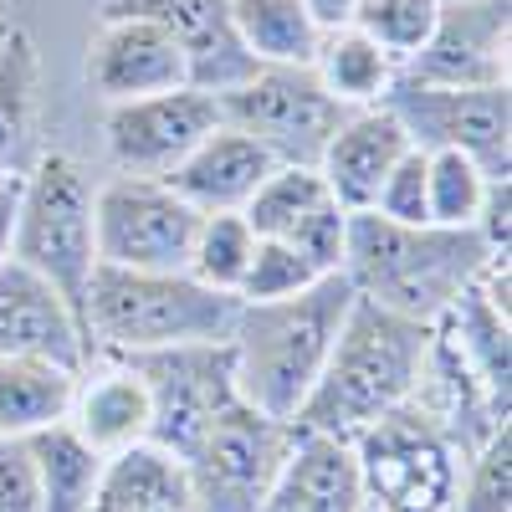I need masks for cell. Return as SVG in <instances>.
Instances as JSON below:
<instances>
[{
    "mask_svg": "<svg viewBox=\"0 0 512 512\" xmlns=\"http://www.w3.org/2000/svg\"><path fill=\"white\" fill-rule=\"evenodd\" d=\"M497 175L456 149L425 154V221L431 226H477V210Z\"/></svg>",
    "mask_w": 512,
    "mask_h": 512,
    "instance_id": "f546056e",
    "label": "cell"
},
{
    "mask_svg": "<svg viewBox=\"0 0 512 512\" xmlns=\"http://www.w3.org/2000/svg\"><path fill=\"white\" fill-rule=\"evenodd\" d=\"M364 502L384 512H451L461 482V451L436 431L420 405H395L354 436Z\"/></svg>",
    "mask_w": 512,
    "mask_h": 512,
    "instance_id": "8992f818",
    "label": "cell"
},
{
    "mask_svg": "<svg viewBox=\"0 0 512 512\" xmlns=\"http://www.w3.org/2000/svg\"><path fill=\"white\" fill-rule=\"evenodd\" d=\"M31 461H36V482H41V512H88L98 477H103V456L82 441L72 425H52V431L26 436Z\"/></svg>",
    "mask_w": 512,
    "mask_h": 512,
    "instance_id": "83f0119b",
    "label": "cell"
},
{
    "mask_svg": "<svg viewBox=\"0 0 512 512\" xmlns=\"http://www.w3.org/2000/svg\"><path fill=\"white\" fill-rule=\"evenodd\" d=\"M11 180H16V175H0V190H6V185H11Z\"/></svg>",
    "mask_w": 512,
    "mask_h": 512,
    "instance_id": "ab89813d",
    "label": "cell"
},
{
    "mask_svg": "<svg viewBox=\"0 0 512 512\" xmlns=\"http://www.w3.org/2000/svg\"><path fill=\"white\" fill-rule=\"evenodd\" d=\"M441 16V0H359L354 11V31H364L379 52H390L400 67L431 41Z\"/></svg>",
    "mask_w": 512,
    "mask_h": 512,
    "instance_id": "4dcf8cb0",
    "label": "cell"
},
{
    "mask_svg": "<svg viewBox=\"0 0 512 512\" xmlns=\"http://www.w3.org/2000/svg\"><path fill=\"white\" fill-rule=\"evenodd\" d=\"M77 374L52 359H0V436H36L67 420Z\"/></svg>",
    "mask_w": 512,
    "mask_h": 512,
    "instance_id": "d4e9b609",
    "label": "cell"
},
{
    "mask_svg": "<svg viewBox=\"0 0 512 512\" xmlns=\"http://www.w3.org/2000/svg\"><path fill=\"white\" fill-rule=\"evenodd\" d=\"M0 512H41V482L31 446L16 436H0Z\"/></svg>",
    "mask_w": 512,
    "mask_h": 512,
    "instance_id": "e575fe53",
    "label": "cell"
},
{
    "mask_svg": "<svg viewBox=\"0 0 512 512\" xmlns=\"http://www.w3.org/2000/svg\"><path fill=\"white\" fill-rule=\"evenodd\" d=\"M349 118V108H338L313 67H256L241 88L221 93V123L241 128L246 139H256L277 164H318L323 144L333 139V128Z\"/></svg>",
    "mask_w": 512,
    "mask_h": 512,
    "instance_id": "ba28073f",
    "label": "cell"
},
{
    "mask_svg": "<svg viewBox=\"0 0 512 512\" xmlns=\"http://www.w3.org/2000/svg\"><path fill=\"white\" fill-rule=\"evenodd\" d=\"M369 210L384 216V221H400V226H431L425 221V149L410 144L400 154V164L384 175V185H379Z\"/></svg>",
    "mask_w": 512,
    "mask_h": 512,
    "instance_id": "836d02e7",
    "label": "cell"
},
{
    "mask_svg": "<svg viewBox=\"0 0 512 512\" xmlns=\"http://www.w3.org/2000/svg\"><path fill=\"white\" fill-rule=\"evenodd\" d=\"M231 26L256 67H308L318 52V26L303 0H226Z\"/></svg>",
    "mask_w": 512,
    "mask_h": 512,
    "instance_id": "4316f807",
    "label": "cell"
},
{
    "mask_svg": "<svg viewBox=\"0 0 512 512\" xmlns=\"http://www.w3.org/2000/svg\"><path fill=\"white\" fill-rule=\"evenodd\" d=\"M272 169H277V159L262 144L246 139L241 128L221 123L164 185L175 195H185L200 216H221V210H246V200L262 190V180Z\"/></svg>",
    "mask_w": 512,
    "mask_h": 512,
    "instance_id": "44dd1931",
    "label": "cell"
},
{
    "mask_svg": "<svg viewBox=\"0 0 512 512\" xmlns=\"http://www.w3.org/2000/svg\"><path fill=\"white\" fill-rule=\"evenodd\" d=\"M384 108L415 149H456L487 175H512V88H425L400 77Z\"/></svg>",
    "mask_w": 512,
    "mask_h": 512,
    "instance_id": "30bf717a",
    "label": "cell"
},
{
    "mask_svg": "<svg viewBox=\"0 0 512 512\" xmlns=\"http://www.w3.org/2000/svg\"><path fill=\"white\" fill-rule=\"evenodd\" d=\"M425 344H431V323L400 318L354 292V303L328 349V364L292 425L354 441L369 420L410 400L420 364H425Z\"/></svg>",
    "mask_w": 512,
    "mask_h": 512,
    "instance_id": "3957f363",
    "label": "cell"
},
{
    "mask_svg": "<svg viewBox=\"0 0 512 512\" xmlns=\"http://www.w3.org/2000/svg\"><path fill=\"white\" fill-rule=\"evenodd\" d=\"M492 246L477 226H400L374 210L349 216L344 277L359 297L415 323H436L482 277Z\"/></svg>",
    "mask_w": 512,
    "mask_h": 512,
    "instance_id": "7a4b0ae2",
    "label": "cell"
},
{
    "mask_svg": "<svg viewBox=\"0 0 512 512\" xmlns=\"http://www.w3.org/2000/svg\"><path fill=\"white\" fill-rule=\"evenodd\" d=\"M436 323L456 338V349L472 359L482 384L507 405L512 400V313L492 303V297L482 292V282H472L451 303V313L436 318Z\"/></svg>",
    "mask_w": 512,
    "mask_h": 512,
    "instance_id": "484cf974",
    "label": "cell"
},
{
    "mask_svg": "<svg viewBox=\"0 0 512 512\" xmlns=\"http://www.w3.org/2000/svg\"><path fill=\"white\" fill-rule=\"evenodd\" d=\"M512 0H441L431 41L400 67L425 88H507Z\"/></svg>",
    "mask_w": 512,
    "mask_h": 512,
    "instance_id": "4fadbf2b",
    "label": "cell"
},
{
    "mask_svg": "<svg viewBox=\"0 0 512 512\" xmlns=\"http://www.w3.org/2000/svg\"><path fill=\"white\" fill-rule=\"evenodd\" d=\"M41 154V52L36 36L11 21L0 36V175H26Z\"/></svg>",
    "mask_w": 512,
    "mask_h": 512,
    "instance_id": "603a6c76",
    "label": "cell"
},
{
    "mask_svg": "<svg viewBox=\"0 0 512 512\" xmlns=\"http://www.w3.org/2000/svg\"><path fill=\"white\" fill-rule=\"evenodd\" d=\"M477 236L492 246V256H507V246H512V175H497L487 185V200L477 210Z\"/></svg>",
    "mask_w": 512,
    "mask_h": 512,
    "instance_id": "d590c367",
    "label": "cell"
},
{
    "mask_svg": "<svg viewBox=\"0 0 512 512\" xmlns=\"http://www.w3.org/2000/svg\"><path fill=\"white\" fill-rule=\"evenodd\" d=\"M98 267L123 272H185L200 231V210L164 180L113 175L93 190Z\"/></svg>",
    "mask_w": 512,
    "mask_h": 512,
    "instance_id": "52a82bcc",
    "label": "cell"
},
{
    "mask_svg": "<svg viewBox=\"0 0 512 512\" xmlns=\"http://www.w3.org/2000/svg\"><path fill=\"white\" fill-rule=\"evenodd\" d=\"M318 277H333V272H318L313 262L297 246L287 241H256V256L246 267V282H241V303H277V297H292L313 287Z\"/></svg>",
    "mask_w": 512,
    "mask_h": 512,
    "instance_id": "d6a6232c",
    "label": "cell"
},
{
    "mask_svg": "<svg viewBox=\"0 0 512 512\" xmlns=\"http://www.w3.org/2000/svg\"><path fill=\"white\" fill-rule=\"evenodd\" d=\"M246 226L256 241H287L308 256L318 272H344V241H349V210L338 205L308 164H277L246 200Z\"/></svg>",
    "mask_w": 512,
    "mask_h": 512,
    "instance_id": "5bb4252c",
    "label": "cell"
},
{
    "mask_svg": "<svg viewBox=\"0 0 512 512\" xmlns=\"http://www.w3.org/2000/svg\"><path fill=\"white\" fill-rule=\"evenodd\" d=\"M0 359H52L67 369L88 364L82 318L47 277L21 267L16 256L0 262Z\"/></svg>",
    "mask_w": 512,
    "mask_h": 512,
    "instance_id": "e0dca14e",
    "label": "cell"
},
{
    "mask_svg": "<svg viewBox=\"0 0 512 512\" xmlns=\"http://www.w3.org/2000/svg\"><path fill=\"white\" fill-rule=\"evenodd\" d=\"M11 31V16H6V0H0V36H6Z\"/></svg>",
    "mask_w": 512,
    "mask_h": 512,
    "instance_id": "f35d334b",
    "label": "cell"
},
{
    "mask_svg": "<svg viewBox=\"0 0 512 512\" xmlns=\"http://www.w3.org/2000/svg\"><path fill=\"white\" fill-rule=\"evenodd\" d=\"M451 512H512V431H502L461 461Z\"/></svg>",
    "mask_w": 512,
    "mask_h": 512,
    "instance_id": "1f68e13d",
    "label": "cell"
},
{
    "mask_svg": "<svg viewBox=\"0 0 512 512\" xmlns=\"http://www.w3.org/2000/svg\"><path fill=\"white\" fill-rule=\"evenodd\" d=\"M292 425L251 410L246 400L226 405L216 425L185 456V472L205 512H262V497L287 456Z\"/></svg>",
    "mask_w": 512,
    "mask_h": 512,
    "instance_id": "8fae6325",
    "label": "cell"
},
{
    "mask_svg": "<svg viewBox=\"0 0 512 512\" xmlns=\"http://www.w3.org/2000/svg\"><path fill=\"white\" fill-rule=\"evenodd\" d=\"M88 512H205V507L195 497L185 461L159 451L154 441H139L103 461Z\"/></svg>",
    "mask_w": 512,
    "mask_h": 512,
    "instance_id": "7402d4cb",
    "label": "cell"
},
{
    "mask_svg": "<svg viewBox=\"0 0 512 512\" xmlns=\"http://www.w3.org/2000/svg\"><path fill=\"white\" fill-rule=\"evenodd\" d=\"M364 512H384V507H374V502H364Z\"/></svg>",
    "mask_w": 512,
    "mask_h": 512,
    "instance_id": "60d3db41",
    "label": "cell"
},
{
    "mask_svg": "<svg viewBox=\"0 0 512 512\" xmlns=\"http://www.w3.org/2000/svg\"><path fill=\"white\" fill-rule=\"evenodd\" d=\"M149 384V441L169 456H190L200 436L216 425L226 405H236V369H231V338L221 344H180L159 354L128 359Z\"/></svg>",
    "mask_w": 512,
    "mask_h": 512,
    "instance_id": "9c48e42d",
    "label": "cell"
},
{
    "mask_svg": "<svg viewBox=\"0 0 512 512\" xmlns=\"http://www.w3.org/2000/svg\"><path fill=\"white\" fill-rule=\"evenodd\" d=\"M16 190H21V175L0 190V262L11 256V226H16Z\"/></svg>",
    "mask_w": 512,
    "mask_h": 512,
    "instance_id": "74e56055",
    "label": "cell"
},
{
    "mask_svg": "<svg viewBox=\"0 0 512 512\" xmlns=\"http://www.w3.org/2000/svg\"><path fill=\"white\" fill-rule=\"evenodd\" d=\"M93 175L88 164L47 149L16 190V226H11V256L36 277H47L67 308L82 318L88 282L98 272V231H93Z\"/></svg>",
    "mask_w": 512,
    "mask_h": 512,
    "instance_id": "5b68a950",
    "label": "cell"
},
{
    "mask_svg": "<svg viewBox=\"0 0 512 512\" xmlns=\"http://www.w3.org/2000/svg\"><path fill=\"white\" fill-rule=\"evenodd\" d=\"M149 415H154L149 410V384L128 359L93 354L88 364H82L67 425L103 461L128 451V446H139V441H149Z\"/></svg>",
    "mask_w": 512,
    "mask_h": 512,
    "instance_id": "d6986e66",
    "label": "cell"
},
{
    "mask_svg": "<svg viewBox=\"0 0 512 512\" xmlns=\"http://www.w3.org/2000/svg\"><path fill=\"white\" fill-rule=\"evenodd\" d=\"M82 77L103 98V108L128 103V98H149V93L190 88L185 52L154 21H139V16H98V26L88 36Z\"/></svg>",
    "mask_w": 512,
    "mask_h": 512,
    "instance_id": "2e32d148",
    "label": "cell"
},
{
    "mask_svg": "<svg viewBox=\"0 0 512 512\" xmlns=\"http://www.w3.org/2000/svg\"><path fill=\"white\" fill-rule=\"evenodd\" d=\"M98 16H139L154 21L175 47L185 52L190 88L221 98L256 72L251 52L241 47V36L231 26L226 0H103Z\"/></svg>",
    "mask_w": 512,
    "mask_h": 512,
    "instance_id": "9a60e30c",
    "label": "cell"
},
{
    "mask_svg": "<svg viewBox=\"0 0 512 512\" xmlns=\"http://www.w3.org/2000/svg\"><path fill=\"white\" fill-rule=\"evenodd\" d=\"M303 11L313 16L318 31H338V26H349V21H354L359 0H303Z\"/></svg>",
    "mask_w": 512,
    "mask_h": 512,
    "instance_id": "8d00e7d4",
    "label": "cell"
},
{
    "mask_svg": "<svg viewBox=\"0 0 512 512\" xmlns=\"http://www.w3.org/2000/svg\"><path fill=\"white\" fill-rule=\"evenodd\" d=\"M349 303H354V287L344 272L318 277L313 287L277 297V303H241L231 323L236 395L251 410L292 425L328 364V349Z\"/></svg>",
    "mask_w": 512,
    "mask_h": 512,
    "instance_id": "6da1fadb",
    "label": "cell"
},
{
    "mask_svg": "<svg viewBox=\"0 0 512 512\" xmlns=\"http://www.w3.org/2000/svg\"><path fill=\"white\" fill-rule=\"evenodd\" d=\"M313 77L323 82V93L338 108H379L390 98V88L400 82V62L390 52H379L374 41L354 26H338L318 36V52H313Z\"/></svg>",
    "mask_w": 512,
    "mask_h": 512,
    "instance_id": "cb8c5ba5",
    "label": "cell"
},
{
    "mask_svg": "<svg viewBox=\"0 0 512 512\" xmlns=\"http://www.w3.org/2000/svg\"><path fill=\"white\" fill-rule=\"evenodd\" d=\"M221 128V98L200 88L149 93L103 108V149L118 175L169 180L175 169Z\"/></svg>",
    "mask_w": 512,
    "mask_h": 512,
    "instance_id": "7c38bea8",
    "label": "cell"
},
{
    "mask_svg": "<svg viewBox=\"0 0 512 512\" xmlns=\"http://www.w3.org/2000/svg\"><path fill=\"white\" fill-rule=\"evenodd\" d=\"M241 297L210 292L190 272H123L98 267L82 303V333H88V359L113 354H159L180 344H221L231 338Z\"/></svg>",
    "mask_w": 512,
    "mask_h": 512,
    "instance_id": "277c9868",
    "label": "cell"
},
{
    "mask_svg": "<svg viewBox=\"0 0 512 512\" xmlns=\"http://www.w3.org/2000/svg\"><path fill=\"white\" fill-rule=\"evenodd\" d=\"M410 149V134L400 128V118L390 108H354L344 123L333 128V139L318 154V175L328 185V195L354 216V210H369L384 175L400 164V154Z\"/></svg>",
    "mask_w": 512,
    "mask_h": 512,
    "instance_id": "ffe728a7",
    "label": "cell"
},
{
    "mask_svg": "<svg viewBox=\"0 0 512 512\" xmlns=\"http://www.w3.org/2000/svg\"><path fill=\"white\" fill-rule=\"evenodd\" d=\"M256 256V236L246 226L241 210H221V216H200V231H195V246H190V277L210 292H241L246 282V267Z\"/></svg>",
    "mask_w": 512,
    "mask_h": 512,
    "instance_id": "f1b7e54d",
    "label": "cell"
},
{
    "mask_svg": "<svg viewBox=\"0 0 512 512\" xmlns=\"http://www.w3.org/2000/svg\"><path fill=\"white\" fill-rule=\"evenodd\" d=\"M262 512H364L354 441L292 425L287 456L262 497Z\"/></svg>",
    "mask_w": 512,
    "mask_h": 512,
    "instance_id": "ac0fdd59",
    "label": "cell"
}]
</instances>
